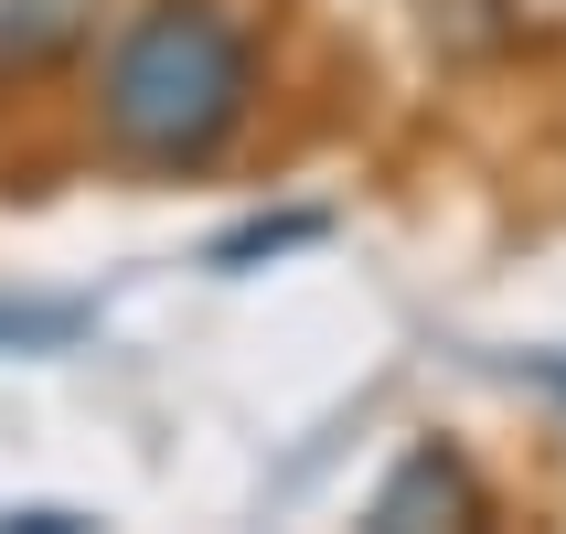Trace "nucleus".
Masks as SVG:
<instances>
[{"label":"nucleus","mask_w":566,"mask_h":534,"mask_svg":"<svg viewBox=\"0 0 566 534\" xmlns=\"http://www.w3.org/2000/svg\"><path fill=\"white\" fill-rule=\"evenodd\" d=\"M86 32H96V0H0V64H11V75L75 54Z\"/></svg>","instance_id":"3"},{"label":"nucleus","mask_w":566,"mask_h":534,"mask_svg":"<svg viewBox=\"0 0 566 534\" xmlns=\"http://www.w3.org/2000/svg\"><path fill=\"white\" fill-rule=\"evenodd\" d=\"M256 107V43L224 0H150L128 11L96 75V128L139 171H203Z\"/></svg>","instance_id":"1"},{"label":"nucleus","mask_w":566,"mask_h":534,"mask_svg":"<svg viewBox=\"0 0 566 534\" xmlns=\"http://www.w3.org/2000/svg\"><path fill=\"white\" fill-rule=\"evenodd\" d=\"M364 524H385V534H417V524H481V481H471V460H460V449H439V439H417L407 460L375 481Z\"/></svg>","instance_id":"2"},{"label":"nucleus","mask_w":566,"mask_h":534,"mask_svg":"<svg viewBox=\"0 0 566 534\" xmlns=\"http://www.w3.org/2000/svg\"><path fill=\"white\" fill-rule=\"evenodd\" d=\"M524 375H535L545 396H556V407H566V353H524Z\"/></svg>","instance_id":"5"},{"label":"nucleus","mask_w":566,"mask_h":534,"mask_svg":"<svg viewBox=\"0 0 566 534\" xmlns=\"http://www.w3.org/2000/svg\"><path fill=\"white\" fill-rule=\"evenodd\" d=\"M321 235V214H279V224H235L214 247V268H256V256H279V247H311Z\"/></svg>","instance_id":"4"}]
</instances>
